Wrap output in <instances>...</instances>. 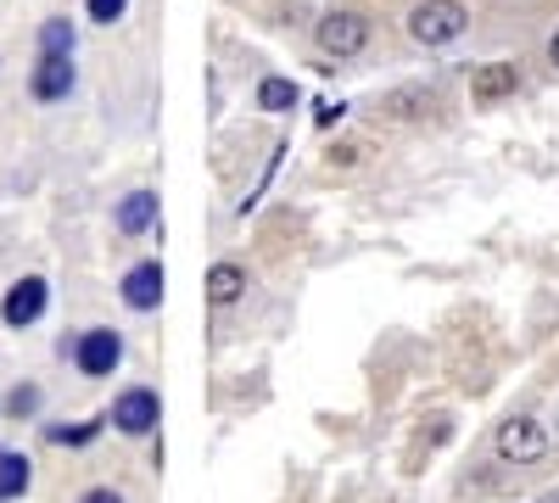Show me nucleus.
<instances>
[{"mask_svg":"<svg viewBox=\"0 0 559 503\" xmlns=\"http://www.w3.org/2000/svg\"><path fill=\"white\" fill-rule=\"evenodd\" d=\"M28 487H34V459H28V453H7V447H0V503L23 498Z\"/></svg>","mask_w":559,"mask_h":503,"instance_id":"nucleus-12","label":"nucleus"},{"mask_svg":"<svg viewBox=\"0 0 559 503\" xmlns=\"http://www.w3.org/2000/svg\"><path fill=\"white\" fill-rule=\"evenodd\" d=\"M543 503H559V492H548V498H543Z\"/></svg>","mask_w":559,"mask_h":503,"instance_id":"nucleus-24","label":"nucleus"},{"mask_svg":"<svg viewBox=\"0 0 559 503\" xmlns=\"http://www.w3.org/2000/svg\"><path fill=\"white\" fill-rule=\"evenodd\" d=\"M45 308H51V280H45V274H23V280H12L7 297H0V319H7V331L39 325Z\"/></svg>","mask_w":559,"mask_h":503,"instance_id":"nucleus-6","label":"nucleus"},{"mask_svg":"<svg viewBox=\"0 0 559 503\" xmlns=\"http://www.w3.org/2000/svg\"><path fill=\"white\" fill-rule=\"evenodd\" d=\"M73 45H79V34H73L68 17H45L39 23V57H73Z\"/></svg>","mask_w":559,"mask_h":503,"instance_id":"nucleus-14","label":"nucleus"},{"mask_svg":"<svg viewBox=\"0 0 559 503\" xmlns=\"http://www.w3.org/2000/svg\"><path fill=\"white\" fill-rule=\"evenodd\" d=\"M118 297H123L129 313H157V308H163V263H157V258H140V263L123 274Z\"/></svg>","mask_w":559,"mask_h":503,"instance_id":"nucleus-7","label":"nucleus"},{"mask_svg":"<svg viewBox=\"0 0 559 503\" xmlns=\"http://www.w3.org/2000/svg\"><path fill=\"white\" fill-rule=\"evenodd\" d=\"M73 84H79L73 57H39L34 73H28V96L51 107V101H68V96H73Z\"/></svg>","mask_w":559,"mask_h":503,"instance_id":"nucleus-8","label":"nucleus"},{"mask_svg":"<svg viewBox=\"0 0 559 503\" xmlns=\"http://www.w3.org/2000/svg\"><path fill=\"white\" fill-rule=\"evenodd\" d=\"M62 352H73V363H79V375L84 381H107V375H118V363H123V336L112 331V325H90L73 347H62Z\"/></svg>","mask_w":559,"mask_h":503,"instance_id":"nucleus-3","label":"nucleus"},{"mask_svg":"<svg viewBox=\"0 0 559 503\" xmlns=\"http://www.w3.org/2000/svg\"><path fill=\"white\" fill-rule=\"evenodd\" d=\"M280 152H286V141H280V146H274V157H269V173H274V163H280ZM269 173H263V179H269ZM258 196H263V185H258V191H252V196L241 202V218H247V213L258 207Z\"/></svg>","mask_w":559,"mask_h":503,"instance_id":"nucleus-22","label":"nucleus"},{"mask_svg":"<svg viewBox=\"0 0 559 503\" xmlns=\"http://www.w3.org/2000/svg\"><path fill=\"white\" fill-rule=\"evenodd\" d=\"M408 39L426 45V51H442V45H453L464 28H471V7L464 0H414L408 17H403Z\"/></svg>","mask_w":559,"mask_h":503,"instance_id":"nucleus-1","label":"nucleus"},{"mask_svg":"<svg viewBox=\"0 0 559 503\" xmlns=\"http://www.w3.org/2000/svg\"><path fill=\"white\" fill-rule=\"evenodd\" d=\"M369 39H376V23H369V12L358 7H342V12H324L313 23V45H319V57H331V62H353L369 51Z\"/></svg>","mask_w":559,"mask_h":503,"instance_id":"nucleus-2","label":"nucleus"},{"mask_svg":"<svg viewBox=\"0 0 559 503\" xmlns=\"http://www.w3.org/2000/svg\"><path fill=\"white\" fill-rule=\"evenodd\" d=\"M521 89V68L515 62H487V68H476L471 73V101L476 107H498V101H509Z\"/></svg>","mask_w":559,"mask_h":503,"instance_id":"nucleus-9","label":"nucleus"},{"mask_svg":"<svg viewBox=\"0 0 559 503\" xmlns=\"http://www.w3.org/2000/svg\"><path fill=\"white\" fill-rule=\"evenodd\" d=\"M112 224H118V236H152L157 230V191H129L118 207H112Z\"/></svg>","mask_w":559,"mask_h":503,"instance_id":"nucleus-10","label":"nucleus"},{"mask_svg":"<svg viewBox=\"0 0 559 503\" xmlns=\"http://www.w3.org/2000/svg\"><path fill=\"white\" fill-rule=\"evenodd\" d=\"M157 420H163V397H157L152 386H129V392H118L112 408H107V426H112L118 436H152Z\"/></svg>","mask_w":559,"mask_h":503,"instance_id":"nucleus-5","label":"nucleus"},{"mask_svg":"<svg viewBox=\"0 0 559 503\" xmlns=\"http://www.w3.org/2000/svg\"><path fill=\"white\" fill-rule=\"evenodd\" d=\"M39 397H45L39 386H12L7 392V420H34L39 415Z\"/></svg>","mask_w":559,"mask_h":503,"instance_id":"nucleus-17","label":"nucleus"},{"mask_svg":"<svg viewBox=\"0 0 559 503\" xmlns=\"http://www.w3.org/2000/svg\"><path fill=\"white\" fill-rule=\"evenodd\" d=\"M102 426H107V415H102V420H84V426H51L45 436L62 442V447H84V442H96V436H102Z\"/></svg>","mask_w":559,"mask_h":503,"instance_id":"nucleus-16","label":"nucleus"},{"mask_svg":"<svg viewBox=\"0 0 559 503\" xmlns=\"http://www.w3.org/2000/svg\"><path fill=\"white\" fill-rule=\"evenodd\" d=\"M73 503H123V492H118V487H90V492H79Z\"/></svg>","mask_w":559,"mask_h":503,"instance_id":"nucleus-20","label":"nucleus"},{"mask_svg":"<svg viewBox=\"0 0 559 503\" xmlns=\"http://www.w3.org/2000/svg\"><path fill=\"white\" fill-rule=\"evenodd\" d=\"M297 101H302L297 79H286V73H269V79H258V107H263V112H292Z\"/></svg>","mask_w":559,"mask_h":503,"instance_id":"nucleus-13","label":"nucleus"},{"mask_svg":"<svg viewBox=\"0 0 559 503\" xmlns=\"http://www.w3.org/2000/svg\"><path fill=\"white\" fill-rule=\"evenodd\" d=\"M426 107H437V96H431V89H392V96H386V112L392 118H419V112H426Z\"/></svg>","mask_w":559,"mask_h":503,"instance_id":"nucleus-15","label":"nucleus"},{"mask_svg":"<svg viewBox=\"0 0 559 503\" xmlns=\"http://www.w3.org/2000/svg\"><path fill=\"white\" fill-rule=\"evenodd\" d=\"M123 12H129V0H84V17L102 23V28H112Z\"/></svg>","mask_w":559,"mask_h":503,"instance_id":"nucleus-18","label":"nucleus"},{"mask_svg":"<svg viewBox=\"0 0 559 503\" xmlns=\"http://www.w3.org/2000/svg\"><path fill=\"white\" fill-rule=\"evenodd\" d=\"M241 297H247V268L229 263V258L213 263V268H207V302H213V308H229V302H241Z\"/></svg>","mask_w":559,"mask_h":503,"instance_id":"nucleus-11","label":"nucleus"},{"mask_svg":"<svg viewBox=\"0 0 559 503\" xmlns=\"http://www.w3.org/2000/svg\"><path fill=\"white\" fill-rule=\"evenodd\" d=\"M358 152H364V146L342 141V146H331V152H324V163H331V168H353V163H358Z\"/></svg>","mask_w":559,"mask_h":503,"instance_id":"nucleus-19","label":"nucleus"},{"mask_svg":"<svg viewBox=\"0 0 559 503\" xmlns=\"http://www.w3.org/2000/svg\"><path fill=\"white\" fill-rule=\"evenodd\" d=\"M548 431H543V420H532V415H509V420H498V431H492V447H498V459L503 465H537L543 453H548Z\"/></svg>","mask_w":559,"mask_h":503,"instance_id":"nucleus-4","label":"nucleus"},{"mask_svg":"<svg viewBox=\"0 0 559 503\" xmlns=\"http://www.w3.org/2000/svg\"><path fill=\"white\" fill-rule=\"evenodd\" d=\"M313 118H319V129H331V123H342V118H347V107H342V101H324Z\"/></svg>","mask_w":559,"mask_h":503,"instance_id":"nucleus-21","label":"nucleus"},{"mask_svg":"<svg viewBox=\"0 0 559 503\" xmlns=\"http://www.w3.org/2000/svg\"><path fill=\"white\" fill-rule=\"evenodd\" d=\"M543 57H548V68H554V73H559V28H554V34H548V51H543Z\"/></svg>","mask_w":559,"mask_h":503,"instance_id":"nucleus-23","label":"nucleus"}]
</instances>
